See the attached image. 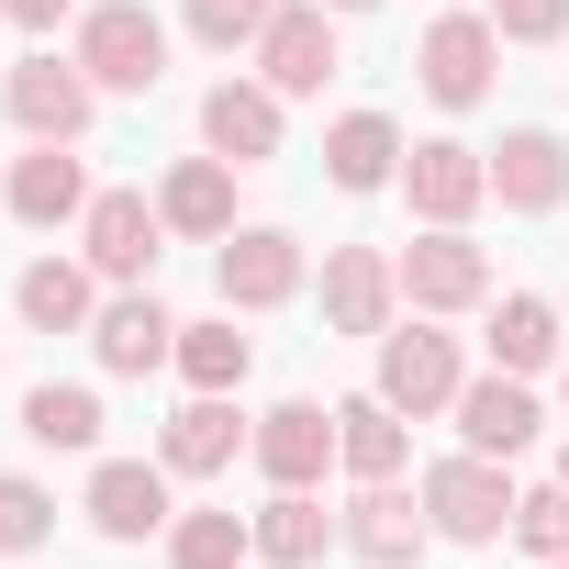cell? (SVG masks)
Returning <instances> with one entry per match:
<instances>
[{
	"instance_id": "cell-28",
	"label": "cell",
	"mask_w": 569,
	"mask_h": 569,
	"mask_svg": "<svg viewBox=\"0 0 569 569\" xmlns=\"http://www.w3.org/2000/svg\"><path fill=\"white\" fill-rule=\"evenodd\" d=\"M257 558V513H223V502H190L168 525V569H234Z\"/></svg>"
},
{
	"instance_id": "cell-8",
	"label": "cell",
	"mask_w": 569,
	"mask_h": 569,
	"mask_svg": "<svg viewBox=\"0 0 569 569\" xmlns=\"http://www.w3.org/2000/svg\"><path fill=\"white\" fill-rule=\"evenodd\" d=\"M336 68H347V57H336V12H325V0H279L268 34H257V79H268L279 101H313Z\"/></svg>"
},
{
	"instance_id": "cell-12",
	"label": "cell",
	"mask_w": 569,
	"mask_h": 569,
	"mask_svg": "<svg viewBox=\"0 0 569 569\" xmlns=\"http://www.w3.org/2000/svg\"><path fill=\"white\" fill-rule=\"evenodd\" d=\"M79 246H90L101 279H123V291H134V279L157 268V246H168V212H157L146 190H101V201L79 212Z\"/></svg>"
},
{
	"instance_id": "cell-37",
	"label": "cell",
	"mask_w": 569,
	"mask_h": 569,
	"mask_svg": "<svg viewBox=\"0 0 569 569\" xmlns=\"http://www.w3.org/2000/svg\"><path fill=\"white\" fill-rule=\"evenodd\" d=\"M558 480H569V447H558Z\"/></svg>"
},
{
	"instance_id": "cell-14",
	"label": "cell",
	"mask_w": 569,
	"mask_h": 569,
	"mask_svg": "<svg viewBox=\"0 0 569 569\" xmlns=\"http://www.w3.org/2000/svg\"><path fill=\"white\" fill-rule=\"evenodd\" d=\"M480 157H491V201H502V212H558V201H569V134L513 123V134L480 146Z\"/></svg>"
},
{
	"instance_id": "cell-32",
	"label": "cell",
	"mask_w": 569,
	"mask_h": 569,
	"mask_svg": "<svg viewBox=\"0 0 569 569\" xmlns=\"http://www.w3.org/2000/svg\"><path fill=\"white\" fill-rule=\"evenodd\" d=\"M268 12H279V0H190V34L212 46V57H257V34H268Z\"/></svg>"
},
{
	"instance_id": "cell-39",
	"label": "cell",
	"mask_w": 569,
	"mask_h": 569,
	"mask_svg": "<svg viewBox=\"0 0 569 569\" xmlns=\"http://www.w3.org/2000/svg\"><path fill=\"white\" fill-rule=\"evenodd\" d=\"M558 402H569V391H558Z\"/></svg>"
},
{
	"instance_id": "cell-6",
	"label": "cell",
	"mask_w": 569,
	"mask_h": 569,
	"mask_svg": "<svg viewBox=\"0 0 569 569\" xmlns=\"http://www.w3.org/2000/svg\"><path fill=\"white\" fill-rule=\"evenodd\" d=\"M391 268H402V302H413V313H469V302H491V257L469 246V223H425Z\"/></svg>"
},
{
	"instance_id": "cell-13",
	"label": "cell",
	"mask_w": 569,
	"mask_h": 569,
	"mask_svg": "<svg viewBox=\"0 0 569 569\" xmlns=\"http://www.w3.org/2000/svg\"><path fill=\"white\" fill-rule=\"evenodd\" d=\"M347 525V558H369V569H413L425 558V491H402V480H358V502L336 513Z\"/></svg>"
},
{
	"instance_id": "cell-21",
	"label": "cell",
	"mask_w": 569,
	"mask_h": 569,
	"mask_svg": "<svg viewBox=\"0 0 569 569\" xmlns=\"http://www.w3.org/2000/svg\"><path fill=\"white\" fill-rule=\"evenodd\" d=\"M447 413H458V436H469L480 458H525V447H536V425H547V413H536V391H525L513 369H491V380H469V391H458Z\"/></svg>"
},
{
	"instance_id": "cell-30",
	"label": "cell",
	"mask_w": 569,
	"mask_h": 569,
	"mask_svg": "<svg viewBox=\"0 0 569 569\" xmlns=\"http://www.w3.org/2000/svg\"><path fill=\"white\" fill-rule=\"evenodd\" d=\"M513 547H525V558H569V480L513 491Z\"/></svg>"
},
{
	"instance_id": "cell-15",
	"label": "cell",
	"mask_w": 569,
	"mask_h": 569,
	"mask_svg": "<svg viewBox=\"0 0 569 569\" xmlns=\"http://www.w3.org/2000/svg\"><path fill=\"white\" fill-rule=\"evenodd\" d=\"M391 313H402V268L380 246H336L325 257V325L336 336H391Z\"/></svg>"
},
{
	"instance_id": "cell-35",
	"label": "cell",
	"mask_w": 569,
	"mask_h": 569,
	"mask_svg": "<svg viewBox=\"0 0 569 569\" xmlns=\"http://www.w3.org/2000/svg\"><path fill=\"white\" fill-rule=\"evenodd\" d=\"M325 12H380V0H325Z\"/></svg>"
},
{
	"instance_id": "cell-5",
	"label": "cell",
	"mask_w": 569,
	"mask_h": 569,
	"mask_svg": "<svg viewBox=\"0 0 569 569\" xmlns=\"http://www.w3.org/2000/svg\"><path fill=\"white\" fill-rule=\"evenodd\" d=\"M458 391H469V369H458V336H447L436 313L380 336V402H391V413H413V425H425V413H447Z\"/></svg>"
},
{
	"instance_id": "cell-23",
	"label": "cell",
	"mask_w": 569,
	"mask_h": 569,
	"mask_svg": "<svg viewBox=\"0 0 569 569\" xmlns=\"http://www.w3.org/2000/svg\"><path fill=\"white\" fill-rule=\"evenodd\" d=\"M413 413H391L380 391H358V402H336V469L347 480H402V458H413V436H402Z\"/></svg>"
},
{
	"instance_id": "cell-24",
	"label": "cell",
	"mask_w": 569,
	"mask_h": 569,
	"mask_svg": "<svg viewBox=\"0 0 569 569\" xmlns=\"http://www.w3.org/2000/svg\"><path fill=\"white\" fill-rule=\"evenodd\" d=\"M325 547H347V525H336L313 491H268V502H257V558H268V569H325Z\"/></svg>"
},
{
	"instance_id": "cell-27",
	"label": "cell",
	"mask_w": 569,
	"mask_h": 569,
	"mask_svg": "<svg viewBox=\"0 0 569 569\" xmlns=\"http://www.w3.org/2000/svg\"><path fill=\"white\" fill-rule=\"evenodd\" d=\"M23 436L57 447V458H90V447H101V391H79V380H34V391H23Z\"/></svg>"
},
{
	"instance_id": "cell-7",
	"label": "cell",
	"mask_w": 569,
	"mask_h": 569,
	"mask_svg": "<svg viewBox=\"0 0 569 569\" xmlns=\"http://www.w3.org/2000/svg\"><path fill=\"white\" fill-rule=\"evenodd\" d=\"M212 279H223V313H279L302 291V234L291 223H234L223 257H212Z\"/></svg>"
},
{
	"instance_id": "cell-36",
	"label": "cell",
	"mask_w": 569,
	"mask_h": 569,
	"mask_svg": "<svg viewBox=\"0 0 569 569\" xmlns=\"http://www.w3.org/2000/svg\"><path fill=\"white\" fill-rule=\"evenodd\" d=\"M536 569H569V558H536Z\"/></svg>"
},
{
	"instance_id": "cell-19",
	"label": "cell",
	"mask_w": 569,
	"mask_h": 569,
	"mask_svg": "<svg viewBox=\"0 0 569 569\" xmlns=\"http://www.w3.org/2000/svg\"><path fill=\"white\" fill-rule=\"evenodd\" d=\"M257 425L234 413V391H190L179 413H168V436H157V458L179 469V480H212V469H234V447H246Z\"/></svg>"
},
{
	"instance_id": "cell-9",
	"label": "cell",
	"mask_w": 569,
	"mask_h": 569,
	"mask_svg": "<svg viewBox=\"0 0 569 569\" xmlns=\"http://www.w3.org/2000/svg\"><path fill=\"white\" fill-rule=\"evenodd\" d=\"M168 480H179L168 458H101V469H90V502H79V513H90V525H101L112 547H146V536H168V525H179Z\"/></svg>"
},
{
	"instance_id": "cell-38",
	"label": "cell",
	"mask_w": 569,
	"mask_h": 569,
	"mask_svg": "<svg viewBox=\"0 0 569 569\" xmlns=\"http://www.w3.org/2000/svg\"><path fill=\"white\" fill-rule=\"evenodd\" d=\"M558 325H569V302H558Z\"/></svg>"
},
{
	"instance_id": "cell-11",
	"label": "cell",
	"mask_w": 569,
	"mask_h": 569,
	"mask_svg": "<svg viewBox=\"0 0 569 569\" xmlns=\"http://www.w3.org/2000/svg\"><path fill=\"white\" fill-rule=\"evenodd\" d=\"M402 201H413L425 223H469V212L491 201V157L458 146V134H425V146H402Z\"/></svg>"
},
{
	"instance_id": "cell-26",
	"label": "cell",
	"mask_w": 569,
	"mask_h": 569,
	"mask_svg": "<svg viewBox=\"0 0 569 569\" xmlns=\"http://www.w3.org/2000/svg\"><path fill=\"white\" fill-rule=\"evenodd\" d=\"M558 336H569V325H558V302H536V291H502V313H491V336H480V347H491V369L536 380V369L558 358Z\"/></svg>"
},
{
	"instance_id": "cell-4",
	"label": "cell",
	"mask_w": 569,
	"mask_h": 569,
	"mask_svg": "<svg viewBox=\"0 0 569 569\" xmlns=\"http://www.w3.org/2000/svg\"><path fill=\"white\" fill-rule=\"evenodd\" d=\"M491 68H502L491 12H436V34L413 46V79H425L436 112H480V101H491Z\"/></svg>"
},
{
	"instance_id": "cell-16",
	"label": "cell",
	"mask_w": 569,
	"mask_h": 569,
	"mask_svg": "<svg viewBox=\"0 0 569 569\" xmlns=\"http://www.w3.org/2000/svg\"><path fill=\"white\" fill-rule=\"evenodd\" d=\"M201 146L234 157V168H268L279 157V90L268 79H212L201 90Z\"/></svg>"
},
{
	"instance_id": "cell-20",
	"label": "cell",
	"mask_w": 569,
	"mask_h": 569,
	"mask_svg": "<svg viewBox=\"0 0 569 569\" xmlns=\"http://www.w3.org/2000/svg\"><path fill=\"white\" fill-rule=\"evenodd\" d=\"M101 190H90V168H79V146H23V168H12V223H34V234H57V223H79Z\"/></svg>"
},
{
	"instance_id": "cell-18",
	"label": "cell",
	"mask_w": 569,
	"mask_h": 569,
	"mask_svg": "<svg viewBox=\"0 0 569 569\" xmlns=\"http://www.w3.org/2000/svg\"><path fill=\"white\" fill-rule=\"evenodd\" d=\"M157 212H168V234H190V246H223L234 234V157H179L168 179H157Z\"/></svg>"
},
{
	"instance_id": "cell-22",
	"label": "cell",
	"mask_w": 569,
	"mask_h": 569,
	"mask_svg": "<svg viewBox=\"0 0 569 569\" xmlns=\"http://www.w3.org/2000/svg\"><path fill=\"white\" fill-rule=\"evenodd\" d=\"M101 268H68V257H34L23 279H12V313L34 325V336H90L101 325V291H90Z\"/></svg>"
},
{
	"instance_id": "cell-2",
	"label": "cell",
	"mask_w": 569,
	"mask_h": 569,
	"mask_svg": "<svg viewBox=\"0 0 569 569\" xmlns=\"http://www.w3.org/2000/svg\"><path fill=\"white\" fill-rule=\"evenodd\" d=\"M79 68H90V90H123V101H146L157 79H168V23L146 12V0H101V12L79 23V46H68Z\"/></svg>"
},
{
	"instance_id": "cell-3",
	"label": "cell",
	"mask_w": 569,
	"mask_h": 569,
	"mask_svg": "<svg viewBox=\"0 0 569 569\" xmlns=\"http://www.w3.org/2000/svg\"><path fill=\"white\" fill-rule=\"evenodd\" d=\"M0 112L23 123V146H79L90 112H101V90H90L79 57H23L12 79H0Z\"/></svg>"
},
{
	"instance_id": "cell-10",
	"label": "cell",
	"mask_w": 569,
	"mask_h": 569,
	"mask_svg": "<svg viewBox=\"0 0 569 569\" xmlns=\"http://www.w3.org/2000/svg\"><path fill=\"white\" fill-rule=\"evenodd\" d=\"M246 458L268 469V491H313L336 469V402H268L257 436H246Z\"/></svg>"
},
{
	"instance_id": "cell-25",
	"label": "cell",
	"mask_w": 569,
	"mask_h": 569,
	"mask_svg": "<svg viewBox=\"0 0 569 569\" xmlns=\"http://www.w3.org/2000/svg\"><path fill=\"white\" fill-rule=\"evenodd\" d=\"M325 179H336V190H391V179H402V123H391V112H336Z\"/></svg>"
},
{
	"instance_id": "cell-33",
	"label": "cell",
	"mask_w": 569,
	"mask_h": 569,
	"mask_svg": "<svg viewBox=\"0 0 569 569\" xmlns=\"http://www.w3.org/2000/svg\"><path fill=\"white\" fill-rule=\"evenodd\" d=\"M491 34L502 46H558L569 34V0H491Z\"/></svg>"
},
{
	"instance_id": "cell-31",
	"label": "cell",
	"mask_w": 569,
	"mask_h": 569,
	"mask_svg": "<svg viewBox=\"0 0 569 569\" xmlns=\"http://www.w3.org/2000/svg\"><path fill=\"white\" fill-rule=\"evenodd\" d=\"M46 536H57V491L23 480V469H0V547L23 558V547H46Z\"/></svg>"
},
{
	"instance_id": "cell-1",
	"label": "cell",
	"mask_w": 569,
	"mask_h": 569,
	"mask_svg": "<svg viewBox=\"0 0 569 569\" xmlns=\"http://www.w3.org/2000/svg\"><path fill=\"white\" fill-rule=\"evenodd\" d=\"M413 491H425V525H436L447 547H491V536H513V480H502V458H480V447L436 458Z\"/></svg>"
},
{
	"instance_id": "cell-34",
	"label": "cell",
	"mask_w": 569,
	"mask_h": 569,
	"mask_svg": "<svg viewBox=\"0 0 569 569\" xmlns=\"http://www.w3.org/2000/svg\"><path fill=\"white\" fill-rule=\"evenodd\" d=\"M0 12H12L23 34H57V23H68V0H0Z\"/></svg>"
},
{
	"instance_id": "cell-17",
	"label": "cell",
	"mask_w": 569,
	"mask_h": 569,
	"mask_svg": "<svg viewBox=\"0 0 569 569\" xmlns=\"http://www.w3.org/2000/svg\"><path fill=\"white\" fill-rule=\"evenodd\" d=\"M90 358H101L112 380H146V369H168V358H179V313H168L157 291H123V302H101Z\"/></svg>"
},
{
	"instance_id": "cell-29",
	"label": "cell",
	"mask_w": 569,
	"mask_h": 569,
	"mask_svg": "<svg viewBox=\"0 0 569 569\" xmlns=\"http://www.w3.org/2000/svg\"><path fill=\"white\" fill-rule=\"evenodd\" d=\"M190 391H246V369H257V336H234V313L223 325H179V358H168Z\"/></svg>"
}]
</instances>
